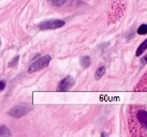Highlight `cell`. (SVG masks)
I'll return each mask as SVG.
<instances>
[{"mask_svg":"<svg viewBox=\"0 0 147 137\" xmlns=\"http://www.w3.org/2000/svg\"><path fill=\"white\" fill-rule=\"evenodd\" d=\"M65 24V20L61 19H49L39 24V28L42 30H52V29H58L60 27H63Z\"/></svg>","mask_w":147,"mask_h":137,"instance_id":"7a4b0ae2","label":"cell"},{"mask_svg":"<svg viewBox=\"0 0 147 137\" xmlns=\"http://www.w3.org/2000/svg\"><path fill=\"white\" fill-rule=\"evenodd\" d=\"M18 59H20V56L14 57V58H13V60H12V62H10V63H9V66H10V68H14V66L17 64Z\"/></svg>","mask_w":147,"mask_h":137,"instance_id":"7c38bea8","label":"cell"},{"mask_svg":"<svg viewBox=\"0 0 147 137\" xmlns=\"http://www.w3.org/2000/svg\"><path fill=\"white\" fill-rule=\"evenodd\" d=\"M30 109H31V107H29L27 105H16L9 110V115H11L14 118H21L25 116L27 113H29Z\"/></svg>","mask_w":147,"mask_h":137,"instance_id":"3957f363","label":"cell"},{"mask_svg":"<svg viewBox=\"0 0 147 137\" xmlns=\"http://www.w3.org/2000/svg\"><path fill=\"white\" fill-rule=\"evenodd\" d=\"M141 63H142V65L146 64L147 63V54L143 57V58H142V59H141Z\"/></svg>","mask_w":147,"mask_h":137,"instance_id":"4fadbf2b","label":"cell"},{"mask_svg":"<svg viewBox=\"0 0 147 137\" xmlns=\"http://www.w3.org/2000/svg\"><path fill=\"white\" fill-rule=\"evenodd\" d=\"M4 87H5V81H0V90L2 91V90L4 89Z\"/></svg>","mask_w":147,"mask_h":137,"instance_id":"5bb4252c","label":"cell"},{"mask_svg":"<svg viewBox=\"0 0 147 137\" xmlns=\"http://www.w3.org/2000/svg\"><path fill=\"white\" fill-rule=\"evenodd\" d=\"M135 117L139 121V123L147 131V111L144 109H138L135 113Z\"/></svg>","mask_w":147,"mask_h":137,"instance_id":"5b68a950","label":"cell"},{"mask_svg":"<svg viewBox=\"0 0 147 137\" xmlns=\"http://www.w3.org/2000/svg\"><path fill=\"white\" fill-rule=\"evenodd\" d=\"M105 74V68L104 66H100V68L97 70V72H96V78L99 79V78H101Z\"/></svg>","mask_w":147,"mask_h":137,"instance_id":"9c48e42d","label":"cell"},{"mask_svg":"<svg viewBox=\"0 0 147 137\" xmlns=\"http://www.w3.org/2000/svg\"><path fill=\"white\" fill-rule=\"evenodd\" d=\"M80 62H81V65H82V68H89L90 63H91V59H90L89 56H83L82 58H81Z\"/></svg>","mask_w":147,"mask_h":137,"instance_id":"8992f818","label":"cell"},{"mask_svg":"<svg viewBox=\"0 0 147 137\" xmlns=\"http://www.w3.org/2000/svg\"><path fill=\"white\" fill-rule=\"evenodd\" d=\"M138 33H139V34H146L147 33V25L146 24L141 25L139 28H138Z\"/></svg>","mask_w":147,"mask_h":137,"instance_id":"30bf717a","label":"cell"},{"mask_svg":"<svg viewBox=\"0 0 147 137\" xmlns=\"http://www.w3.org/2000/svg\"><path fill=\"white\" fill-rule=\"evenodd\" d=\"M146 49H147V39L145 41H143V42H142V44L139 46V48L136 49L135 55H136V56H141V55H142Z\"/></svg>","mask_w":147,"mask_h":137,"instance_id":"52a82bcc","label":"cell"},{"mask_svg":"<svg viewBox=\"0 0 147 137\" xmlns=\"http://www.w3.org/2000/svg\"><path fill=\"white\" fill-rule=\"evenodd\" d=\"M74 86V78L72 76H67L58 84V91H68Z\"/></svg>","mask_w":147,"mask_h":137,"instance_id":"277c9868","label":"cell"},{"mask_svg":"<svg viewBox=\"0 0 147 137\" xmlns=\"http://www.w3.org/2000/svg\"><path fill=\"white\" fill-rule=\"evenodd\" d=\"M65 0H49V2L53 4V5H56V7L63 4L65 3Z\"/></svg>","mask_w":147,"mask_h":137,"instance_id":"8fae6325","label":"cell"},{"mask_svg":"<svg viewBox=\"0 0 147 137\" xmlns=\"http://www.w3.org/2000/svg\"><path fill=\"white\" fill-rule=\"evenodd\" d=\"M4 136H11V133L8 130L7 126L4 125H1L0 126V137H4Z\"/></svg>","mask_w":147,"mask_h":137,"instance_id":"ba28073f","label":"cell"},{"mask_svg":"<svg viewBox=\"0 0 147 137\" xmlns=\"http://www.w3.org/2000/svg\"><path fill=\"white\" fill-rule=\"evenodd\" d=\"M51 60H52V58H51V56H49V55L39 58L38 60H36L32 64L29 66L28 72L33 73V72H37V71H40V70H42V68H46V66L49 64Z\"/></svg>","mask_w":147,"mask_h":137,"instance_id":"6da1fadb","label":"cell"}]
</instances>
